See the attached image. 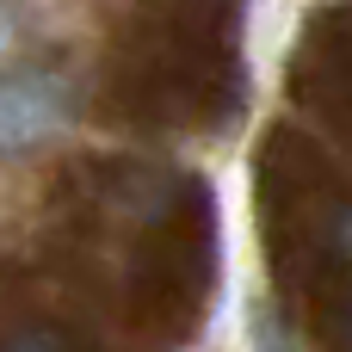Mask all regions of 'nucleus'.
I'll use <instances>...</instances> for the list:
<instances>
[{
  "label": "nucleus",
  "mask_w": 352,
  "mask_h": 352,
  "mask_svg": "<svg viewBox=\"0 0 352 352\" xmlns=\"http://www.w3.org/2000/svg\"><path fill=\"white\" fill-rule=\"evenodd\" d=\"M6 43H12V12L0 6V50H6Z\"/></svg>",
  "instance_id": "obj_4"
},
{
  "label": "nucleus",
  "mask_w": 352,
  "mask_h": 352,
  "mask_svg": "<svg viewBox=\"0 0 352 352\" xmlns=\"http://www.w3.org/2000/svg\"><path fill=\"white\" fill-rule=\"evenodd\" d=\"M68 118H74V93L62 74H50V68L0 74V161L50 142Z\"/></svg>",
  "instance_id": "obj_1"
},
{
  "label": "nucleus",
  "mask_w": 352,
  "mask_h": 352,
  "mask_svg": "<svg viewBox=\"0 0 352 352\" xmlns=\"http://www.w3.org/2000/svg\"><path fill=\"white\" fill-rule=\"evenodd\" d=\"M340 254H346V260H352V210H346V217H340Z\"/></svg>",
  "instance_id": "obj_3"
},
{
  "label": "nucleus",
  "mask_w": 352,
  "mask_h": 352,
  "mask_svg": "<svg viewBox=\"0 0 352 352\" xmlns=\"http://www.w3.org/2000/svg\"><path fill=\"white\" fill-rule=\"evenodd\" d=\"M0 352H68V346H62L50 328H19V334H12V340H6Z\"/></svg>",
  "instance_id": "obj_2"
}]
</instances>
